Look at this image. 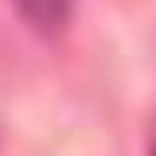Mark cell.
Returning <instances> with one entry per match:
<instances>
[{
  "instance_id": "6da1fadb",
  "label": "cell",
  "mask_w": 156,
  "mask_h": 156,
  "mask_svg": "<svg viewBox=\"0 0 156 156\" xmlns=\"http://www.w3.org/2000/svg\"><path fill=\"white\" fill-rule=\"evenodd\" d=\"M70 4H74V0H20V12L27 16L31 27H39V31H55V27L66 23Z\"/></svg>"
}]
</instances>
